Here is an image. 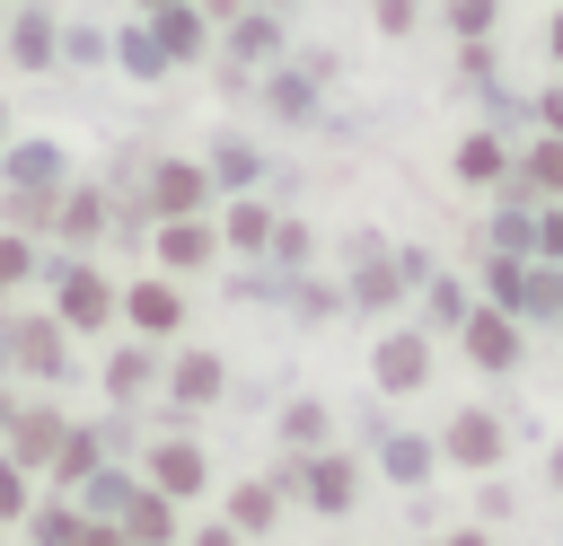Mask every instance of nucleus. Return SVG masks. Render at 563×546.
I'll list each match as a JSON object with an SVG mask.
<instances>
[{
	"instance_id": "1",
	"label": "nucleus",
	"mask_w": 563,
	"mask_h": 546,
	"mask_svg": "<svg viewBox=\"0 0 563 546\" xmlns=\"http://www.w3.org/2000/svg\"><path fill=\"white\" fill-rule=\"evenodd\" d=\"M158 220H185V211H211V176L194 167V159H167V167H150V194H141Z\"/></svg>"
},
{
	"instance_id": "2",
	"label": "nucleus",
	"mask_w": 563,
	"mask_h": 546,
	"mask_svg": "<svg viewBox=\"0 0 563 546\" xmlns=\"http://www.w3.org/2000/svg\"><path fill=\"white\" fill-rule=\"evenodd\" d=\"M141 26H150V44H158L167 62H194V53H202V35H211V18H202L194 0H167V9H150Z\"/></svg>"
},
{
	"instance_id": "3",
	"label": "nucleus",
	"mask_w": 563,
	"mask_h": 546,
	"mask_svg": "<svg viewBox=\"0 0 563 546\" xmlns=\"http://www.w3.org/2000/svg\"><path fill=\"white\" fill-rule=\"evenodd\" d=\"M53 53H62L53 9H18V18H9V62H18V70H53Z\"/></svg>"
},
{
	"instance_id": "4",
	"label": "nucleus",
	"mask_w": 563,
	"mask_h": 546,
	"mask_svg": "<svg viewBox=\"0 0 563 546\" xmlns=\"http://www.w3.org/2000/svg\"><path fill=\"white\" fill-rule=\"evenodd\" d=\"M220 35H229V62H273V53H282V9H255V0H246Z\"/></svg>"
},
{
	"instance_id": "5",
	"label": "nucleus",
	"mask_w": 563,
	"mask_h": 546,
	"mask_svg": "<svg viewBox=\"0 0 563 546\" xmlns=\"http://www.w3.org/2000/svg\"><path fill=\"white\" fill-rule=\"evenodd\" d=\"M211 247H220V229H211L202 211H185V220H158V255H167L176 273H194V264H211Z\"/></svg>"
},
{
	"instance_id": "6",
	"label": "nucleus",
	"mask_w": 563,
	"mask_h": 546,
	"mask_svg": "<svg viewBox=\"0 0 563 546\" xmlns=\"http://www.w3.org/2000/svg\"><path fill=\"white\" fill-rule=\"evenodd\" d=\"M0 176H9L18 194H53V185H62V150H53V141H18V150L0 159Z\"/></svg>"
},
{
	"instance_id": "7",
	"label": "nucleus",
	"mask_w": 563,
	"mask_h": 546,
	"mask_svg": "<svg viewBox=\"0 0 563 546\" xmlns=\"http://www.w3.org/2000/svg\"><path fill=\"white\" fill-rule=\"evenodd\" d=\"M457 176H466V185H501V176H510L501 132H466V141H457Z\"/></svg>"
},
{
	"instance_id": "8",
	"label": "nucleus",
	"mask_w": 563,
	"mask_h": 546,
	"mask_svg": "<svg viewBox=\"0 0 563 546\" xmlns=\"http://www.w3.org/2000/svg\"><path fill=\"white\" fill-rule=\"evenodd\" d=\"M62 317H79V326H97V317H106V282H97L88 264H70V273H62Z\"/></svg>"
},
{
	"instance_id": "9",
	"label": "nucleus",
	"mask_w": 563,
	"mask_h": 546,
	"mask_svg": "<svg viewBox=\"0 0 563 546\" xmlns=\"http://www.w3.org/2000/svg\"><path fill=\"white\" fill-rule=\"evenodd\" d=\"M114 62H123L132 79H158V70H176V62L150 44V26H123V35H114Z\"/></svg>"
},
{
	"instance_id": "10",
	"label": "nucleus",
	"mask_w": 563,
	"mask_h": 546,
	"mask_svg": "<svg viewBox=\"0 0 563 546\" xmlns=\"http://www.w3.org/2000/svg\"><path fill=\"white\" fill-rule=\"evenodd\" d=\"M528 185H537V194H545V203H554V194H563V132H545V141H537V150H528Z\"/></svg>"
},
{
	"instance_id": "11",
	"label": "nucleus",
	"mask_w": 563,
	"mask_h": 546,
	"mask_svg": "<svg viewBox=\"0 0 563 546\" xmlns=\"http://www.w3.org/2000/svg\"><path fill=\"white\" fill-rule=\"evenodd\" d=\"M132 317H141L150 335H158V326H176V291H167V282H141V291H132Z\"/></svg>"
},
{
	"instance_id": "12",
	"label": "nucleus",
	"mask_w": 563,
	"mask_h": 546,
	"mask_svg": "<svg viewBox=\"0 0 563 546\" xmlns=\"http://www.w3.org/2000/svg\"><path fill=\"white\" fill-rule=\"evenodd\" d=\"M202 176H220V185H246V176H255V150H246V141H220Z\"/></svg>"
},
{
	"instance_id": "13",
	"label": "nucleus",
	"mask_w": 563,
	"mask_h": 546,
	"mask_svg": "<svg viewBox=\"0 0 563 546\" xmlns=\"http://www.w3.org/2000/svg\"><path fill=\"white\" fill-rule=\"evenodd\" d=\"M466 343H475V361H510V352H519V335H510L501 317H475V335H466Z\"/></svg>"
},
{
	"instance_id": "14",
	"label": "nucleus",
	"mask_w": 563,
	"mask_h": 546,
	"mask_svg": "<svg viewBox=\"0 0 563 546\" xmlns=\"http://www.w3.org/2000/svg\"><path fill=\"white\" fill-rule=\"evenodd\" d=\"M378 370H387V387H413V379H422V343H413V335H396Z\"/></svg>"
},
{
	"instance_id": "15",
	"label": "nucleus",
	"mask_w": 563,
	"mask_h": 546,
	"mask_svg": "<svg viewBox=\"0 0 563 546\" xmlns=\"http://www.w3.org/2000/svg\"><path fill=\"white\" fill-rule=\"evenodd\" d=\"M229 238H238V247H264V238H273V211H264V203H238V211H229Z\"/></svg>"
},
{
	"instance_id": "16",
	"label": "nucleus",
	"mask_w": 563,
	"mask_h": 546,
	"mask_svg": "<svg viewBox=\"0 0 563 546\" xmlns=\"http://www.w3.org/2000/svg\"><path fill=\"white\" fill-rule=\"evenodd\" d=\"M493 18H501V0H449V26H457L466 44H475V35L493 26Z\"/></svg>"
},
{
	"instance_id": "17",
	"label": "nucleus",
	"mask_w": 563,
	"mask_h": 546,
	"mask_svg": "<svg viewBox=\"0 0 563 546\" xmlns=\"http://www.w3.org/2000/svg\"><path fill=\"white\" fill-rule=\"evenodd\" d=\"M97 220H106L97 194H70V203H62V229H70V238H97Z\"/></svg>"
},
{
	"instance_id": "18",
	"label": "nucleus",
	"mask_w": 563,
	"mask_h": 546,
	"mask_svg": "<svg viewBox=\"0 0 563 546\" xmlns=\"http://www.w3.org/2000/svg\"><path fill=\"white\" fill-rule=\"evenodd\" d=\"M176 387H185V405H202V396L220 387V370H211V361H185V370H176Z\"/></svg>"
},
{
	"instance_id": "19",
	"label": "nucleus",
	"mask_w": 563,
	"mask_h": 546,
	"mask_svg": "<svg viewBox=\"0 0 563 546\" xmlns=\"http://www.w3.org/2000/svg\"><path fill=\"white\" fill-rule=\"evenodd\" d=\"M413 18H422V0H378V26L387 35H413Z\"/></svg>"
},
{
	"instance_id": "20",
	"label": "nucleus",
	"mask_w": 563,
	"mask_h": 546,
	"mask_svg": "<svg viewBox=\"0 0 563 546\" xmlns=\"http://www.w3.org/2000/svg\"><path fill=\"white\" fill-rule=\"evenodd\" d=\"M62 53H70V62H97V53H106V35H97V26H70V44H62Z\"/></svg>"
},
{
	"instance_id": "21",
	"label": "nucleus",
	"mask_w": 563,
	"mask_h": 546,
	"mask_svg": "<svg viewBox=\"0 0 563 546\" xmlns=\"http://www.w3.org/2000/svg\"><path fill=\"white\" fill-rule=\"evenodd\" d=\"M158 476H167V484H194L202 467H194V449H167V458H158Z\"/></svg>"
},
{
	"instance_id": "22",
	"label": "nucleus",
	"mask_w": 563,
	"mask_h": 546,
	"mask_svg": "<svg viewBox=\"0 0 563 546\" xmlns=\"http://www.w3.org/2000/svg\"><path fill=\"white\" fill-rule=\"evenodd\" d=\"M26 273V238H0V282H18Z\"/></svg>"
},
{
	"instance_id": "23",
	"label": "nucleus",
	"mask_w": 563,
	"mask_h": 546,
	"mask_svg": "<svg viewBox=\"0 0 563 546\" xmlns=\"http://www.w3.org/2000/svg\"><path fill=\"white\" fill-rule=\"evenodd\" d=\"M545 247L563 255V194H554V211H545Z\"/></svg>"
},
{
	"instance_id": "24",
	"label": "nucleus",
	"mask_w": 563,
	"mask_h": 546,
	"mask_svg": "<svg viewBox=\"0 0 563 546\" xmlns=\"http://www.w3.org/2000/svg\"><path fill=\"white\" fill-rule=\"evenodd\" d=\"M545 44H554V62H563V9H554V26H545Z\"/></svg>"
},
{
	"instance_id": "25",
	"label": "nucleus",
	"mask_w": 563,
	"mask_h": 546,
	"mask_svg": "<svg viewBox=\"0 0 563 546\" xmlns=\"http://www.w3.org/2000/svg\"><path fill=\"white\" fill-rule=\"evenodd\" d=\"M132 9H141V18H150V9H167V0H132Z\"/></svg>"
},
{
	"instance_id": "26",
	"label": "nucleus",
	"mask_w": 563,
	"mask_h": 546,
	"mask_svg": "<svg viewBox=\"0 0 563 546\" xmlns=\"http://www.w3.org/2000/svg\"><path fill=\"white\" fill-rule=\"evenodd\" d=\"M255 9H290V0H255Z\"/></svg>"
},
{
	"instance_id": "27",
	"label": "nucleus",
	"mask_w": 563,
	"mask_h": 546,
	"mask_svg": "<svg viewBox=\"0 0 563 546\" xmlns=\"http://www.w3.org/2000/svg\"><path fill=\"white\" fill-rule=\"evenodd\" d=\"M0 132H9V114H0Z\"/></svg>"
},
{
	"instance_id": "28",
	"label": "nucleus",
	"mask_w": 563,
	"mask_h": 546,
	"mask_svg": "<svg viewBox=\"0 0 563 546\" xmlns=\"http://www.w3.org/2000/svg\"><path fill=\"white\" fill-rule=\"evenodd\" d=\"M554 467H563V458H554Z\"/></svg>"
}]
</instances>
